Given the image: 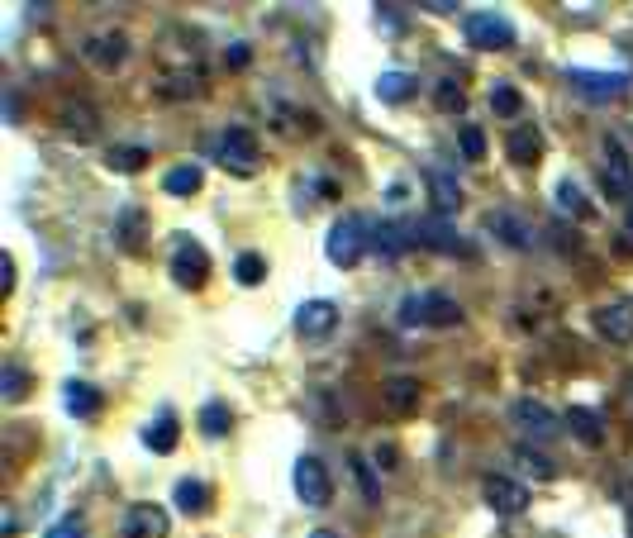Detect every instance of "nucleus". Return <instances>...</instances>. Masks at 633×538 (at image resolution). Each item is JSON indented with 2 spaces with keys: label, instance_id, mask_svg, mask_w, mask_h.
Masks as SVG:
<instances>
[{
  "label": "nucleus",
  "instance_id": "nucleus-1",
  "mask_svg": "<svg viewBox=\"0 0 633 538\" xmlns=\"http://www.w3.org/2000/svg\"><path fill=\"white\" fill-rule=\"evenodd\" d=\"M367 248H372V224L362 220V215H343V220L329 229V239H324V253L334 267H357V262L367 258Z\"/></svg>",
  "mask_w": 633,
  "mask_h": 538
},
{
  "label": "nucleus",
  "instance_id": "nucleus-2",
  "mask_svg": "<svg viewBox=\"0 0 633 538\" xmlns=\"http://www.w3.org/2000/svg\"><path fill=\"white\" fill-rule=\"evenodd\" d=\"M400 324L405 329H419V324L448 329V324H462V305L453 296H443V291H415V296L400 300Z\"/></svg>",
  "mask_w": 633,
  "mask_h": 538
},
{
  "label": "nucleus",
  "instance_id": "nucleus-3",
  "mask_svg": "<svg viewBox=\"0 0 633 538\" xmlns=\"http://www.w3.org/2000/svg\"><path fill=\"white\" fill-rule=\"evenodd\" d=\"M215 158H219V167H224V172L253 177V172H258V158H262L258 134H253V129H243V124H229V129H219Z\"/></svg>",
  "mask_w": 633,
  "mask_h": 538
},
{
  "label": "nucleus",
  "instance_id": "nucleus-4",
  "mask_svg": "<svg viewBox=\"0 0 633 538\" xmlns=\"http://www.w3.org/2000/svg\"><path fill=\"white\" fill-rule=\"evenodd\" d=\"M462 34L472 48L481 53H505V48H515V24L505 20V15H495V10H472L467 20H462Z\"/></svg>",
  "mask_w": 633,
  "mask_h": 538
},
{
  "label": "nucleus",
  "instance_id": "nucleus-5",
  "mask_svg": "<svg viewBox=\"0 0 633 538\" xmlns=\"http://www.w3.org/2000/svg\"><path fill=\"white\" fill-rule=\"evenodd\" d=\"M172 277H177V286H186V291H200V286L210 281V253H205L191 234H181V239L172 243Z\"/></svg>",
  "mask_w": 633,
  "mask_h": 538
},
{
  "label": "nucleus",
  "instance_id": "nucleus-6",
  "mask_svg": "<svg viewBox=\"0 0 633 538\" xmlns=\"http://www.w3.org/2000/svg\"><path fill=\"white\" fill-rule=\"evenodd\" d=\"M291 481H296V496L305 500L310 510H324V505L334 500V481H329V467H324L315 453L296 458V472H291Z\"/></svg>",
  "mask_w": 633,
  "mask_h": 538
},
{
  "label": "nucleus",
  "instance_id": "nucleus-7",
  "mask_svg": "<svg viewBox=\"0 0 633 538\" xmlns=\"http://www.w3.org/2000/svg\"><path fill=\"white\" fill-rule=\"evenodd\" d=\"M410 239L424 243V248H434V253H448V258H472L476 248L462 234H457L453 224L443 220V215H429V220H419L415 229H410Z\"/></svg>",
  "mask_w": 633,
  "mask_h": 538
},
{
  "label": "nucleus",
  "instance_id": "nucleus-8",
  "mask_svg": "<svg viewBox=\"0 0 633 538\" xmlns=\"http://www.w3.org/2000/svg\"><path fill=\"white\" fill-rule=\"evenodd\" d=\"M119 534L124 538H167L172 534V515L153 505V500H139V505H129L124 519H119Z\"/></svg>",
  "mask_w": 633,
  "mask_h": 538
},
{
  "label": "nucleus",
  "instance_id": "nucleus-9",
  "mask_svg": "<svg viewBox=\"0 0 633 538\" xmlns=\"http://www.w3.org/2000/svg\"><path fill=\"white\" fill-rule=\"evenodd\" d=\"M567 81H572V91H581L586 100H619L633 86L624 72H586V67H567Z\"/></svg>",
  "mask_w": 633,
  "mask_h": 538
},
{
  "label": "nucleus",
  "instance_id": "nucleus-10",
  "mask_svg": "<svg viewBox=\"0 0 633 538\" xmlns=\"http://www.w3.org/2000/svg\"><path fill=\"white\" fill-rule=\"evenodd\" d=\"M481 500L491 505L495 515H524L529 505V486L515 477H486L481 481Z\"/></svg>",
  "mask_w": 633,
  "mask_h": 538
},
{
  "label": "nucleus",
  "instance_id": "nucleus-11",
  "mask_svg": "<svg viewBox=\"0 0 633 538\" xmlns=\"http://www.w3.org/2000/svg\"><path fill=\"white\" fill-rule=\"evenodd\" d=\"M510 415H515V424L519 429H524V434H534L538 443H548V439H557V429H562V424H557V415L553 410H548V405H543V400H515V410H510Z\"/></svg>",
  "mask_w": 633,
  "mask_h": 538
},
{
  "label": "nucleus",
  "instance_id": "nucleus-12",
  "mask_svg": "<svg viewBox=\"0 0 633 538\" xmlns=\"http://www.w3.org/2000/svg\"><path fill=\"white\" fill-rule=\"evenodd\" d=\"M595 334L610 343H633V300H610L595 310Z\"/></svg>",
  "mask_w": 633,
  "mask_h": 538
},
{
  "label": "nucleus",
  "instance_id": "nucleus-13",
  "mask_svg": "<svg viewBox=\"0 0 633 538\" xmlns=\"http://www.w3.org/2000/svg\"><path fill=\"white\" fill-rule=\"evenodd\" d=\"M424 186H429V200H434V215H457L462 210V186H457L453 172L424 167Z\"/></svg>",
  "mask_w": 633,
  "mask_h": 538
},
{
  "label": "nucleus",
  "instance_id": "nucleus-14",
  "mask_svg": "<svg viewBox=\"0 0 633 538\" xmlns=\"http://www.w3.org/2000/svg\"><path fill=\"white\" fill-rule=\"evenodd\" d=\"M338 324V305L334 300H305L296 310V329L305 339H324V334H334Z\"/></svg>",
  "mask_w": 633,
  "mask_h": 538
},
{
  "label": "nucleus",
  "instance_id": "nucleus-15",
  "mask_svg": "<svg viewBox=\"0 0 633 538\" xmlns=\"http://www.w3.org/2000/svg\"><path fill=\"white\" fill-rule=\"evenodd\" d=\"M605 186L614 196H633V162L619 139H605Z\"/></svg>",
  "mask_w": 633,
  "mask_h": 538
},
{
  "label": "nucleus",
  "instance_id": "nucleus-16",
  "mask_svg": "<svg viewBox=\"0 0 633 538\" xmlns=\"http://www.w3.org/2000/svg\"><path fill=\"white\" fill-rule=\"evenodd\" d=\"M86 58L96 62L100 72H115L119 62L129 58V39H124L119 29H115V34H96V39L86 43Z\"/></svg>",
  "mask_w": 633,
  "mask_h": 538
},
{
  "label": "nucleus",
  "instance_id": "nucleus-17",
  "mask_svg": "<svg viewBox=\"0 0 633 538\" xmlns=\"http://www.w3.org/2000/svg\"><path fill=\"white\" fill-rule=\"evenodd\" d=\"M62 405H67V415L96 419V415H100V405H105V396H100L91 381H67V386H62Z\"/></svg>",
  "mask_w": 633,
  "mask_h": 538
},
{
  "label": "nucleus",
  "instance_id": "nucleus-18",
  "mask_svg": "<svg viewBox=\"0 0 633 538\" xmlns=\"http://www.w3.org/2000/svg\"><path fill=\"white\" fill-rule=\"evenodd\" d=\"M486 224L500 234V243H510V248H534V229L519 220V215H510V210H491Z\"/></svg>",
  "mask_w": 633,
  "mask_h": 538
},
{
  "label": "nucleus",
  "instance_id": "nucleus-19",
  "mask_svg": "<svg viewBox=\"0 0 633 538\" xmlns=\"http://www.w3.org/2000/svg\"><path fill=\"white\" fill-rule=\"evenodd\" d=\"M505 153H510L519 167H534L538 153H543V139H538L534 124H519V129H510V139H505Z\"/></svg>",
  "mask_w": 633,
  "mask_h": 538
},
{
  "label": "nucleus",
  "instance_id": "nucleus-20",
  "mask_svg": "<svg viewBox=\"0 0 633 538\" xmlns=\"http://www.w3.org/2000/svg\"><path fill=\"white\" fill-rule=\"evenodd\" d=\"M381 396H386V405H391L396 415H410V410L419 405V396H424V391H419V381H415V377H391L386 386H381Z\"/></svg>",
  "mask_w": 633,
  "mask_h": 538
},
{
  "label": "nucleus",
  "instance_id": "nucleus-21",
  "mask_svg": "<svg viewBox=\"0 0 633 538\" xmlns=\"http://www.w3.org/2000/svg\"><path fill=\"white\" fill-rule=\"evenodd\" d=\"M562 424H572V434L581 443H586V448H600V443H605V429H600V415H595V410H586V405H572V410H567V419H562Z\"/></svg>",
  "mask_w": 633,
  "mask_h": 538
},
{
  "label": "nucleus",
  "instance_id": "nucleus-22",
  "mask_svg": "<svg viewBox=\"0 0 633 538\" xmlns=\"http://www.w3.org/2000/svg\"><path fill=\"white\" fill-rule=\"evenodd\" d=\"M200 186H205L200 162H181V167H172V172L162 177V191H167V196H196Z\"/></svg>",
  "mask_w": 633,
  "mask_h": 538
},
{
  "label": "nucleus",
  "instance_id": "nucleus-23",
  "mask_svg": "<svg viewBox=\"0 0 633 538\" xmlns=\"http://www.w3.org/2000/svg\"><path fill=\"white\" fill-rule=\"evenodd\" d=\"M410 234L400 229V224H391V220H381V224H372V248L381 253V258H400L405 248H410Z\"/></svg>",
  "mask_w": 633,
  "mask_h": 538
},
{
  "label": "nucleus",
  "instance_id": "nucleus-24",
  "mask_svg": "<svg viewBox=\"0 0 633 538\" xmlns=\"http://www.w3.org/2000/svg\"><path fill=\"white\" fill-rule=\"evenodd\" d=\"M410 96H415V77H410V72H381V77H376V100L405 105Z\"/></svg>",
  "mask_w": 633,
  "mask_h": 538
},
{
  "label": "nucleus",
  "instance_id": "nucleus-25",
  "mask_svg": "<svg viewBox=\"0 0 633 538\" xmlns=\"http://www.w3.org/2000/svg\"><path fill=\"white\" fill-rule=\"evenodd\" d=\"M172 500H177L181 515H205L210 510V486L205 481H177V491H172Z\"/></svg>",
  "mask_w": 633,
  "mask_h": 538
},
{
  "label": "nucleus",
  "instance_id": "nucleus-26",
  "mask_svg": "<svg viewBox=\"0 0 633 538\" xmlns=\"http://www.w3.org/2000/svg\"><path fill=\"white\" fill-rule=\"evenodd\" d=\"M177 439H181V429H177V419H172V415H158L148 429H143V443H148L153 453H172Z\"/></svg>",
  "mask_w": 633,
  "mask_h": 538
},
{
  "label": "nucleus",
  "instance_id": "nucleus-27",
  "mask_svg": "<svg viewBox=\"0 0 633 538\" xmlns=\"http://www.w3.org/2000/svg\"><path fill=\"white\" fill-rule=\"evenodd\" d=\"M105 162H110V172H143L148 167V148H139V143H115L105 153Z\"/></svg>",
  "mask_w": 633,
  "mask_h": 538
},
{
  "label": "nucleus",
  "instance_id": "nucleus-28",
  "mask_svg": "<svg viewBox=\"0 0 633 538\" xmlns=\"http://www.w3.org/2000/svg\"><path fill=\"white\" fill-rule=\"evenodd\" d=\"M229 424H234V410H229L224 400H210V405H200V429H205L210 439H224V434H229Z\"/></svg>",
  "mask_w": 633,
  "mask_h": 538
},
{
  "label": "nucleus",
  "instance_id": "nucleus-29",
  "mask_svg": "<svg viewBox=\"0 0 633 538\" xmlns=\"http://www.w3.org/2000/svg\"><path fill=\"white\" fill-rule=\"evenodd\" d=\"M24 396H29V372H24L20 362H5V367H0V400L15 405V400H24Z\"/></svg>",
  "mask_w": 633,
  "mask_h": 538
},
{
  "label": "nucleus",
  "instance_id": "nucleus-30",
  "mask_svg": "<svg viewBox=\"0 0 633 538\" xmlns=\"http://www.w3.org/2000/svg\"><path fill=\"white\" fill-rule=\"evenodd\" d=\"M557 210H562V215H572V220H586V215H591V200L581 196V186H576V181H562V186H557Z\"/></svg>",
  "mask_w": 633,
  "mask_h": 538
},
{
  "label": "nucleus",
  "instance_id": "nucleus-31",
  "mask_svg": "<svg viewBox=\"0 0 633 538\" xmlns=\"http://www.w3.org/2000/svg\"><path fill=\"white\" fill-rule=\"evenodd\" d=\"M515 458L524 462V467H529V472H534L538 481H553L557 477V467H553V458H548V453H538L534 443H519L515 448Z\"/></svg>",
  "mask_w": 633,
  "mask_h": 538
},
{
  "label": "nucleus",
  "instance_id": "nucleus-32",
  "mask_svg": "<svg viewBox=\"0 0 633 538\" xmlns=\"http://www.w3.org/2000/svg\"><path fill=\"white\" fill-rule=\"evenodd\" d=\"M491 110H495V115H510V120H515L519 110H524V96H519L515 86L495 81V86H491Z\"/></svg>",
  "mask_w": 633,
  "mask_h": 538
},
{
  "label": "nucleus",
  "instance_id": "nucleus-33",
  "mask_svg": "<svg viewBox=\"0 0 633 538\" xmlns=\"http://www.w3.org/2000/svg\"><path fill=\"white\" fill-rule=\"evenodd\" d=\"M234 277H238V286H262V277H267V262H262L258 253H238Z\"/></svg>",
  "mask_w": 633,
  "mask_h": 538
},
{
  "label": "nucleus",
  "instance_id": "nucleus-34",
  "mask_svg": "<svg viewBox=\"0 0 633 538\" xmlns=\"http://www.w3.org/2000/svg\"><path fill=\"white\" fill-rule=\"evenodd\" d=\"M62 129H72L77 139H91V134H96V115H91L86 105H67V110H62Z\"/></svg>",
  "mask_w": 633,
  "mask_h": 538
},
{
  "label": "nucleus",
  "instance_id": "nucleus-35",
  "mask_svg": "<svg viewBox=\"0 0 633 538\" xmlns=\"http://www.w3.org/2000/svg\"><path fill=\"white\" fill-rule=\"evenodd\" d=\"M139 229H143L139 210H124V215H119V224H115V234H119V243H124V248H139Z\"/></svg>",
  "mask_w": 633,
  "mask_h": 538
},
{
  "label": "nucleus",
  "instance_id": "nucleus-36",
  "mask_svg": "<svg viewBox=\"0 0 633 538\" xmlns=\"http://www.w3.org/2000/svg\"><path fill=\"white\" fill-rule=\"evenodd\" d=\"M462 81H453V77H443L438 81V105H443V110H462Z\"/></svg>",
  "mask_w": 633,
  "mask_h": 538
},
{
  "label": "nucleus",
  "instance_id": "nucleus-37",
  "mask_svg": "<svg viewBox=\"0 0 633 538\" xmlns=\"http://www.w3.org/2000/svg\"><path fill=\"white\" fill-rule=\"evenodd\" d=\"M462 153H467V158H486V134H481V129H476V124H467V129H462Z\"/></svg>",
  "mask_w": 633,
  "mask_h": 538
},
{
  "label": "nucleus",
  "instance_id": "nucleus-38",
  "mask_svg": "<svg viewBox=\"0 0 633 538\" xmlns=\"http://www.w3.org/2000/svg\"><path fill=\"white\" fill-rule=\"evenodd\" d=\"M353 472H357V481H362V496H367V500L381 496V491H376V477H372V462H367V458H353Z\"/></svg>",
  "mask_w": 633,
  "mask_h": 538
},
{
  "label": "nucleus",
  "instance_id": "nucleus-39",
  "mask_svg": "<svg viewBox=\"0 0 633 538\" xmlns=\"http://www.w3.org/2000/svg\"><path fill=\"white\" fill-rule=\"evenodd\" d=\"M43 538H86V529H81V519L72 515V519H58V524H53Z\"/></svg>",
  "mask_w": 633,
  "mask_h": 538
},
{
  "label": "nucleus",
  "instance_id": "nucleus-40",
  "mask_svg": "<svg viewBox=\"0 0 633 538\" xmlns=\"http://www.w3.org/2000/svg\"><path fill=\"white\" fill-rule=\"evenodd\" d=\"M224 62H229V67H248V43H234V48L224 53Z\"/></svg>",
  "mask_w": 633,
  "mask_h": 538
},
{
  "label": "nucleus",
  "instance_id": "nucleus-41",
  "mask_svg": "<svg viewBox=\"0 0 633 538\" xmlns=\"http://www.w3.org/2000/svg\"><path fill=\"white\" fill-rule=\"evenodd\" d=\"M0 267H5V296H15V258L5 253V258H0Z\"/></svg>",
  "mask_w": 633,
  "mask_h": 538
},
{
  "label": "nucleus",
  "instance_id": "nucleus-42",
  "mask_svg": "<svg viewBox=\"0 0 633 538\" xmlns=\"http://www.w3.org/2000/svg\"><path fill=\"white\" fill-rule=\"evenodd\" d=\"M376 467H396V448H376Z\"/></svg>",
  "mask_w": 633,
  "mask_h": 538
},
{
  "label": "nucleus",
  "instance_id": "nucleus-43",
  "mask_svg": "<svg viewBox=\"0 0 633 538\" xmlns=\"http://www.w3.org/2000/svg\"><path fill=\"white\" fill-rule=\"evenodd\" d=\"M624 229H629V234H633V205H629V215H624Z\"/></svg>",
  "mask_w": 633,
  "mask_h": 538
},
{
  "label": "nucleus",
  "instance_id": "nucleus-44",
  "mask_svg": "<svg viewBox=\"0 0 633 538\" xmlns=\"http://www.w3.org/2000/svg\"><path fill=\"white\" fill-rule=\"evenodd\" d=\"M310 538H334V534H329V529H315V534H310Z\"/></svg>",
  "mask_w": 633,
  "mask_h": 538
},
{
  "label": "nucleus",
  "instance_id": "nucleus-45",
  "mask_svg": "<svg viewBox=\"0 0 633 538\" xmlns=\"http://www.w3.org/2000/svg\"><path fill=\"white\" fill-rule=\"evenodd\" d=\"M629 538H633V515H629Z\"/></svg>",
  "mask_w": 633,
  "mask_h": 538
}]
</instances>
